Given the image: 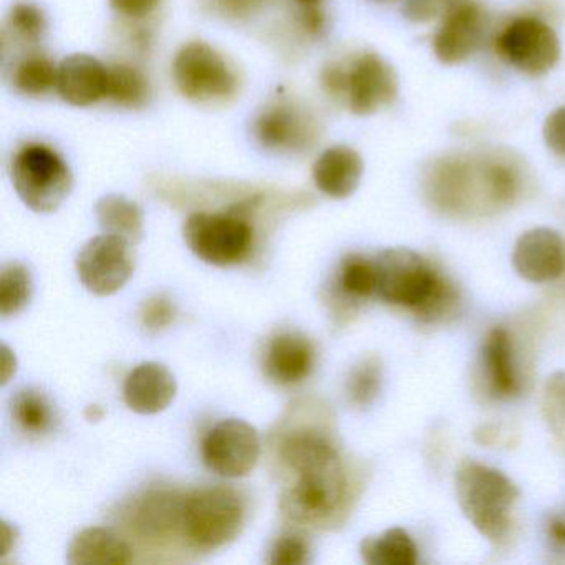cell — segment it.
Instances as JSON below:
<instances>
[{"mask_svg":"<svg viewBox=\"0 0 565 565\" xmlns=\"http://www.w3.org/2000/svg\"><path fill=\"white\" fill-rule=\"evenodd\" d=\"M436 32L433 49L443 64H459L471 57L484 41L489 15L479 0H458Z\"/></svg>","mask_w":565,"mask_h":565,"instance_id":"14","label":"cell"},{"mask_svg":"<svg viewBox=\"0 0 565 565\" xmlns=\"http://www.w3.org/2000/svg\"><path fill=\"white\" fill-rule=\"evenodd\" d=\"M201 452L204 465L216 475L244 478L259 461V435L253 425L243 419H224L204 436Z\"/></svg>","mask_w":565,"mask_h":565,"instance_id":"12","label":"cell"},{"mask_svg":"<svg viewBox=\"0 0 565 565\" xmlns=\"http://www.w3.org/2000/svg\"><path fill=\"white\" fill-rule=\"evenodd\" d=\"M177 317V307L167 297H153V299L145 302L141 310V320L143 326L150 330H161L170 326Z\"/></svg>","mask_w":565,"mask_h":565,"instance_id":"36","label":"cell"},{"mask_svg":"<svg viewBox=\"0 0 565 565\" xmlns=\"http://www.w3.org/2000/svg\"><path fill=\"white\" fill-rule=\"evenodd\" d=\"M173 81L178 92L194 104H226L239 88L234 68L206 42H190L174 55Z\"/></svg>","mask_w":565,"mask_h":565,"instance_id":"6","label":"cell"},{"mask_svg":"<svg viewBox=\"0 0 565 565\" xmlns=\"http://www.w3.org/2000/svg\"><path fill=\"white\" fill-rule=\"evenodd\" d=\"M521 173L499 153L456 154L435 161L426 173V191L439 210L468 213L478 206H505L518 196Z\"/></svg>","mask_w":565,"mask_h":565,"instance_id":"1","label":"cell"},{"mask_svg":"<svg viewBox=\"0 0 565 565\" xmlns=\"http://www.w3.org/2000/svg\"><path fill=\"white\" fill-rule=\"evenodd\" d=\"M104 409L98 405H90L85 409V418H87L88 422H100V419L104 418Z\"/></svg>","mask_w":565,"mask_h":565,"instance_id":"42","label":"cell"},{"mask_svg":"<svg viewBox=\"0 0 565 565\" xmlns=\"http://www.w3.org/2000/svg\"><path fill=\"white\" fill-rule=\"evenodd\" d=\"M542 412L554 435L565 439V373L557 372L548 376L544 386Z\"/></svg>","mask_w":565,"mask_h":565,"instance_id":"32","label":"cell"},{"mask_svg":"<svg viewBox=\"0 0 565 565\" xmlns=\"http://www.w3.org/2000/svg\"><path fill=\"white\" fill-rule=\"evenodd\" d=\"M184 243L194 256L213 266L226 267L246 259L254 231L239 213H194L183 226Z\"/></svg>","mask_w":565,"mask_h":565,"instance_id":"8","label":"cell"},{"mask_svg":"<svg viewBox=\"0 0 565 565\" xmlns=\"http://www.w3.org/2000/svg\"><path fill=\"white\" fill-rule=\"evenodd\" d=\"M11 409L15 423L29 435H47L57 422L51 399L35 388L19 390L12 398Z\"/></svg>","mask_w":565,"mask_h":565,"instance_id":"27","label":"cell"},{"mask_svg":"<svg viewBox=\"0 0 565 565\" xmlns=\"http://www.w3.org/2000/svg\"><path fill=\"white\" fill-rule=\"evenodd\" d=\"M337 286L347 299H369L379 289L375 260L366 259L359 254H350L340 263Z\"/></svg>","mask_w":565,"mask_h":565,"instance_id":"30","label":"cell"},{"mask_svg":"<svg viewBox=\"0 0 565 565\" xmlns=\"http://www.w3.org/2000/svg\"><path fill=\"white\" fill-rule=\"evenodd\" d=\"M548 537L558 548H565V518H552L548 522Z\"/></svg>","mask_w":565,"mask_h":565,"instance_id":"41","label":"cell"},{"mask_svg":"<svg viewBox=\"0 0 565 565\" xmlns=\"http://www.w3.org/2000/svg\"><path fill=\"white\" fill-rule=\"evenodd\" d=\"M184 504L186 498L178 492H150L141 499L135 514L138 531L148 537H164L183 529Z\"/></svg>","mask_w":565,"mask_h":565,"instance_id":"21","label":"cell"},{"mask_svg":"<svg viewBox=\"0 0 565 565\" xmlns=\"http://www.w3.org/2000/svg\"><path fill=\"white\" fill-rule=\"evenodd\" d=\"M363 160L353 148L335 145L322 151L312 168L317 190L333 200H345L359 188Z\"/></svg>","mask_w":565,"mask_h":565,"instance_id":"19","label":"cell"},{"mask_svg":"<svg viewBox=\"0 0 565 565\" xmlns=\"http://www.w3.org/2000/svg\"><path fill=\"white\" fill-rule=\"evenodd\" d=\"M376 296L392 306L406 307L431 316L445 307L448 287L431 266L406 247H395L379 254Z\"/></svg>","mask_w":565,"mask_h":565,"instance_id":"3","label":"cell"},{"mask_svg":"<svg viewBox=\"0 0 565 565\" xmlns=\"http://www.w3.org/2000/svg\"><path fill=\"white\" fill-rule=\"evenodd\" d=\"M57 65L49 55L29 52L12 68V87L25 97H42L57 87Z\"/></svg>","mask_w":565,"mask_h":565,"instance_id":"26","label":"cell"},{"mask_svg":"<svg viewBox=\"0 0 565 565\" xmlns=\"http://www.w3.org/2000/svg\"><path fill=\"white\" fill-rule=\"evenodd\" d=\"M360 551L363 561L370 565H415L418 562V547L402 527L363 539Z\"/></svg>","mask_w":565,"mask_h":565,"instance_id":"25","label":"cell"},{"mask_svg":"<svg viewBox=\"0 0 565 565\" xmlns=\"http://www.w3.org/2000/svg\"><path fill=\"white\" fill-rule=\"evenodd\" d=\"M296 484L284 494L282 511L297 522H317L337 511L345 495L342 465L297 472Z\"/></svg>","mask_w":565,"mask_h":565,"instance_id":"13","label":"cell"},{"mask_svg":"<svg viewBox=\"0 0 565 565\" xmlns=\"http://www.w3.org/2000/svg\"><path fill=\"white\" fill-rule=\"evenodd\" d=\"M151 97V85L140 68L128 64L108 67L107 98L125 108H141Z\"/></svg>","mask_w":565,"mask_h":565,"instance_id":"28","label":"cell"},{"mask_svg":"<svg viewBox=\"0 0 565 565\" xmlns=\"http://www.w3.org/2000/svg\"><path fill=\"white\" fill-rule=\"evenodd\" d=\"M243 499L230 488H203L186 495L183 532L191 545L214 551L239 535L244 525Z\"/></svg>","mask_w":565,"mask_h":565,"instance_id":"5","label":"cell"},{"mask_svg":"<svg viewBox=\"0 0 565 565\" xmlns=\"http://www.w3.org/2000/svg\"><path fill=\"white\" fill-rule=\"evenodd\" d=\"M499 55L522 74L539 77L554 68L561 44L551 25L541 19H514L495 41Z\"/></svg>","mask_w":565,"mask_h":565,"instance_id":"11","label":"cell"},{"mask_svg":"<svg viewBox=\"0 0 565 565\" xmlns=\"http://www.w3.org/2000/svg\"><path fill=\"white\" fill-rule=\"evenodd\" d=\"M177 390V379L167 366L141 363L125 380V403L138 415H157L173 403Z\"/></svg>","mask_w":565,"mask_h":565,"instance_id":"17","label":"cell"},{"mask_svg":"<svg viewBox=\"0 0 565 565\" xmlns=\"http://www.w3.org/2000/svg\"><path fill=\"white\" fill-rule=\"evenodd\" d=\"M253 137L274 154H302L319 141V121L312 111L290 98L269 102L253 120Z\"/></svg>","mask_w":565,"mask_h":565,"instance_id":"9","label":"cell"},{"mask_svg":"<svg viewBox=\"0 0 565 565\" xmlns=\"http://www.w3.org/2000/svg\"><path fill=\"white\" fill-rule=\"evenodd\" d=\"M134 557L130 544L110 529L90 527L78 532L68 547L72 565H124Z\"/></svg>","mask_w":565,"mask_h":565,"instance_id":"20","label":"cell"},{"mask_svg":"<svg viewBox=\"0 0 565 565\" xmlns=\"http://www.w3.org/2000/svg\"><path fill=\"white\" fill-rule=\"evenodd\" d=\"M284 465L292 471L303 472L310 469L323 468V466L339 462V452L333 448L329 439L319 433H297L290 436L280 449Z\"/></svg>","mask_w":565,"mask_h":565,"instance_id":"24","label":"cell"},{"mask_svg":"<svg viewBox=\"0 0 565 565\" xmlns=\"http://www.w3.org/2000/svg\"><path fill=\"white\" fill-rule=\"evenodd\" d=\"M117 14L130 19L147 18L160 8L163 0H108Z\"/></svg>","mask_w":565,"mask_h":565,"instance_id":"38","label":"cell"},{"mask_svg":"<svg viewBox=\"0 0 565 565\" xmlns=\"http://www.w3.org/2000/svg\"><path fill=\"white\" fill-rule=\"evenodd\" d=\"M57 94L74 107H90L107 98L108 67L97 57L74 54L58 65Z\"/></svg>","mask_w":565,"mask_h":565,"instance_id":"16","label":"cell"},{"mask_svg":"<svg viewBox=\"0 0 565 565\" xmlns=\"http://www.w3.org/2000/svg\"><path fill=\"white\" fill-rule=\"evenodd\" d=\"M267 0H216L221 14L231 19L250 18L256 14Z\"/></svg>","mask_w":565,"mask_h":565,"instance_id":"39","label":"cell"},{"mask_svg":"<svg viewBox=\"0 0 565 565\" xmlns=\"http://www.w3.org/2000/svg\"><path fill=\"white\" fill-rule=\"evenodd\" d=\"M458 0H406L403 15L415 24H426L445 15Z\"/></svg>","mask_w":565,"mask_h":565,"instance_id":"35","label":"cell"},{"mask_svg":"<svg viewBox=\"0 0 565 565\" xmlns=\"http://www.w3.org/2000/svg\"><path fill=\"white\" fill-rule=\"evenodd\" d=\"M294 2H297L300 8H307V6H320L322 0H294Z\"/></svg>","mask_w":565,"mask_h":565,"instance_id":"43","label":"cell"},{"mask_svg":"<svg viewBox=\"0 0 565 565\" xmlns=\"http://www.w3.org/2000/svg\"><path fill=\"white\" fill-rule=\"evenodd\" d=\"M34 280L31 270L22 264H6L0 270V313L12 317L21 313L31 302Z\"/></svg>","mask_w":565,"mask_h":565,"instance_id":"31","label":"cell"},{"mask_svg":"<svg viewBox=\"0 0 565 565\" xmlns=\"http://www.w3.org/2000/svg\"><path fill=\"white\" fill-rule=\"evenodd\" d=\"M515 273L532 284L551 282L565 270V246L557 231L535 227L519 237L512 253Z\"/></svg>","mask_w":565,"mask_h":565,"instance_id":"15","label":"cell"},{"mask_svg":"<svg viewBox=\"0 0 565 565\" xmlns=\"http://www.w3.org/2000/svg\"><path fill=\"white\" fill-rule=\"evenodd\" d=\"M134 273V244L121 237L102 234L88 241L78 253V279L94 296H114L127 286Z\"/></svg>","mask_w":565,"mask_h":565,"instance_id":"10","label":"cell"},{"mask_svg":"<svg viewBox=\"0 0 565 565\" xmlns=\"http://www.w3.org/2000/svg\"><path fill=\"white\" fill-rule=\"evenodd\" d=\"M316 349L300 333H279L267 347L264 369L267 376L279 385H296L312 373Z\"/></svg>","mask_w":565,"mask_h":565,"instance_id":"18","label":"cell"},{"mask_svg":"<svg viewBox=\"0 0 565 565\" xmlns=\"http://www.w3.org/2000/svg\"><path fill=\"white\" fill-rule=\"evenodd\" d=\"M544 140L552 153L565 160V107L548 115L544 125Z\"/></svg>","mask_w":565,"mask_h":565,"instance_id":"37","label":"cell"},{"mask_svg":"<svg viewBox=\"0 0 565 565\" xmlns=\"http://www.w3.org/2000/svg\"><path fill=\"white\" fill-rule=\"evenodd\" d=\"M380 366L373 360H366L353 370L349 380V395L360 406L370 405L380 392Z\"/></svg>","mask_w":565,"mask_h":565,"instance_id":"33","label":"cell"},{"mask_svg":"<svg viewBox=\"0 0 565 565\" xmlns=\"http://www.w3.org/2000/svg\"><path fill=\"white\" fill-rule=\"evenodd\" d=\"M11 178L22 203L35 213L57 211L71 196L74 177L67 161L44 143H25L11 161Z\"/></svg>","mask_w":565,"mask_h":565,"instance_id":"4","label":"cell"},{"mask_svg":"<svg viewBox=\"0 0 565 565\" xmlns=\"http://www.w3.org/2000/svg\"><path fill=\"white\" fill-rule=\"evenodd\" d=\"M482 360L492 393L501 398L518 395L519 380L515 373L514 352L509 333L501 327L489 332L482 347Z\"/></svg>","mask_w":565,"mask_h":565,"instance_id":"22","label":"cell"},{"mask_svg":"<svg viewBox=\"0 0 565 565\" xmlns=\"http://www.w3.org/2000/svg\"><path fill=\"white\" fill-rule=\"evenodd\" d=\"M456 495L468 521L489 541L508 535L518 486L498 469L465 459L456 469Z\"/></svg>","mask_w":565,"mask_h":565,"instance_id":"2","label":"cell"},{"mask_svg":"<svg viewBox=\"0 0 565 565\" xmlns=\"http://www.w3.org/2000/svg\"><path fill=\"white\" fill-rule=\"evenodd\" d=\"M95 214L104 234L121 237L134 246L143 241V213L134 201L108 194L98 201Z\"/></svg>","mask_w":565,"mask_h":565,"instance_id":"23","label":"cell"},{"mask_svg":"<svg viewBox=\"0 0 565 565\" xmlns=\"http://www.w3.org/2000/svg\"><path fill=\"white\" fill-rule=\"evenodd\" d=\"M299 24L307 34L317 38L326 31V14L320 6H307V8L300 9Z\"/></svg>","mask_w":565,"mask_h":565,"instance_id":"40","label":"cell"},{"mask_svg":"<svg viewBox=\"0 0 565 565\" xmlns=\"http://www.w3.org/2000/svg\"><path fill=\"white\" fill-rule=\"evenodd\" d=\"M398 95V78L379 54L362 52L352 61L337 62V102L353 115L366 117L388 107Z\"/></svg>","mask_w":565,"mask_h":565,"instance_id":"7","label":"cell"},{"mask_svg":"<svg viewBox=\"0 0 565 565\" xmlns=\"http://www.w3.org/2000/svg\"><path fill=\"white\" fill-rule=\"evenodd\" d=\"M310 545L302 535L284 534L274 542L269 562L273 565H303L310 562Z\"/></svg>","mask_w":565,"mask_h":565,"instance_id":"34","label":"cell"},{"mask_svg":"<svg viewBox=\"0 0 565 565\" xmlns=\"http://www.w3.org/2000/svg\"><path fill=\"white\" fill-rule=\"evenodd\" d=\"M47 31L45 12L34 2H18L6 19L4 45L15 44L32 47L42 41Z\"/></svg>","mask_w":565,"mask_h":565,"instance_id":"29","label":"cell"}]
</instances>
